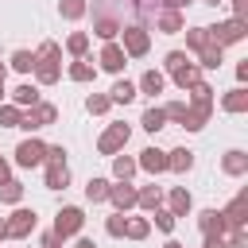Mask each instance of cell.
<instances>
[{
  "mask_svg": "<svg viewBox=\"0 0 248 248\" xmlns=\"http://www.w3.org/2000/svg\"><path fill=\"white\" fill-rule=\"evenodd\" d=\"M54 120H58V108H54L50 101H35L31 108H23V116H19V128H23L27 136H35V132L50 128Z\"/></svg>",
  "mask_w": 248,
  "mask_h": 248,
  "instance_id": "obj_1",
  "label": "cell"
},
{
  "mask_svg": "<svg viewBox=\"0 0 248 248\" xmlns=\"http://www.w3.org/2000/svg\"><path fill=\"white\" fill-rule=\"evenodd\" d=\"M4 225H8V240H27V236L35 232V225H39V213L27 209V205H16V209L4 217Z\"/></svg>",
  "mask_w": 248,
  "mask_h": 248,
  "instance_id": "obj_2",
  "label": "cell"
},
{
  "mask_svg": "<svg viewBox=\"0 0 248 248\" xmlns=\"http://www.w3.org/2000/svg\"><path fill=\"white\" fill-rule=\"evenodd\" d=\"M209 39L217 46H232V43H244L248 39V19H221L209 27Z\"/></svg>",
  "mask_w": 248,
  "mask_h": 248,
  "instance_id": "obj_3",
  "label": "cell"
},
{
  "mask_svg": "<svg viewBox=\"0 0 248 248\" xmlns=\"http://www.w3.org/2000/svg\"><path fill=\"white\" fill-rule=\"evenodd\" d=\"M120 46H124V54L128 58H143L147 50H151V31L147 27H140V23H128V27H120Z\"/></svg>",
  "mask_w": 248,
  "mask_h": 248,
  "instance_id": "obj_4",
  "label": "cell"
},
{
  "mask_svg": "<svg viewBox=\"0 0 248 248\" xmlns=\"http://www.w3.org/2000/svg\"><path fill=\"white\" fill-rule=\"evenodd\" d=\"M43 159H46V143L39 136H27V140L16 143V167L31 170V167H43Z\"/></svg>",
  "mask_w": 248,
  "mask_h": 248,
  "instance_id": "obj_5",
  "label": "cell"
},
{
  "mask_svg": "<svg viewBox=\"0 0 248 248\" xmlns=\"http://www.w3.org/2000/svg\"><path fill=\"white\" fill-rule=\"evenodd\" d=\"M128 140H132V128H128V124H108V128L101 132V140H97V151L112 159L116 151L128 147Z\"/></svg>",
  "mask_w": 248,
  "mask_h": 248,
  "instance_id": "obj_6",
  "label": "cell"
},
{
  "mask_svg": "<svg viewBox=\"0 0 248 248\" xmlns=\"http://www.w3.org/2000/svg\"><path fill=\"white\" fill-rule=\"evenodd\" d=\"M81 225H85V213H81V205H62V209L54 213V232H58L62 240L78 236V232H81Z\"/></svg>",
  "mask_w": 248,
  "mask_h": 248,
  "instance_id": "obj_7",
  "label": "cell"
},
{
  "mask_svg": "<svg viewBox=\"0 0 248 248\" xmlns=\"http://www.w3.org/2000/svg\"><path fill=\"white\" fill-rule=\"evenodd\" d=\"M221 217H225V232H232V229H248V190H240V194L221 209Z\"/></svg>",
  "mask_w": 248,
  "mask_h": 248,
  "instance_id": "obj_8",
  "label": "cell"
},
{
  "mask_svg": "<svg viewBox=\"0 0 248 248\" xmlns=\"http://www.w3.org/2000/svg\"><path fill=\"white\" fill-rule=\"evenodd\" d=\"M105 202H112L120 213H128V209H136V186H132V178H124V182H112L108 186V198Z\"/></svg>",
  "mask_w": 248,
  "mask_h": 248,
  "instance_id": "obj_9",
  "label": "cell"
},
{
  "mask_svg": "<svg viewBox=\"0 0 248 248\" xmlns=\"http://www.w3.org/2000/svg\"><path fill=\"white\" fill-rule=\"evenodd\" d=\"M97 62H101V70L120 74V70L128 66V54H124V46H120V43H105V46H101V54H97Z\"/></svg>",
  "mask_w": 248,
  "mask_h": 248,
  "instance_id": "obj_10",
  "label": "cell"
},
{
  "mask_svg": "<svg viewBox=\"0 0 248 248\" xmlns=\"http://www.w3.org/2000/svg\"><path fill=\"white\" fill-rule=\"evenodd\" d=\"M136 167H140V170H147V174L155 178V174H163V170H167V151H163V147H143V151H140V159H136Z\"/></svg>",
  "mask_w": 248,
  "mask_h": 248,
  "instance_id": "obj_11",
  "label": "cell"
},
{
  "mask_svg": "<svg viewBox=\"0 0 248 248\" xmlns=\"http://www.w3.org/2000/svg\"><path fill=\"white\" fill-rule=\"evenodd\" d=\"M221 170H225L229 178H244V174H248V151L229 147V151L221 155Z\"/></svg>",
  "mask_w": 248,
  "mask_h": 248,
  "instance_id": "obj_12",
  "label": "cell"
},
{
  "mask_svg": "<svg viewBox=\"0 0 248 248\" xmlns=\"http://www.w3.org/2000/svg\"><path fill=\"white\" fill-rule=\"evenodd\" d=\"M209 116H213V105H190V101H186L182 128H186V132H202V128L209 124Z\"/></svg>",
  "mask_w": 248,
  "mask_h": 248,
  "instance_id": "obj_13",
  "label": "cell"
},
{
  "mask_svg": "<svg viewBox=\"0 0 248 248\" xmlns=\"http://www.w3.org/2000/svg\"><path fill=\"white\" fill-rule=\"evenodd\" d=\"M31 74H35V85H54L62 78V62L58 58H39Z\"/></svg>",
  "mask_w": 248,
  "mask_h": 248,
  "instance_id": "obj_14",
  "label": "cell"
},
{
  "mask_svg": "<svg viewBox=\"0 0 248 248\" xmlns=\"http://www.w3.org/2000/svg\"><path fill=\"white\" fill-rule=\"evenodd\" d=\"M167 209H170L174 217H190V209H194L190 190H186V186H170V194H167Z\"/></svg>",
  "mask_w": 248,
  "mask_h": 248,
  "instance_id": "obj_15",
  "label": "cell"
},
{
  "mask_svg": "<svg viewBox=\"0 0 248 248\" xmlns=\"http://www.w3.org/2000/svg\"><path fill=\"white\" fill-rule=\"evenodd\" d=\"M182 27H186V16L174 12V8H163L159 19H155V31H163V35H182Z\"/></svg>",
  "mask_w": 248,
  "mask_h": 248,
  "instance_id": "obj_16",
  "label": "cell"
},
{
  "mask_svg": "<svg viewBox=\"0 0 248 248\" xmlns=\"http://www.w3.org/2000/svg\"><path fill=\"white\" fill-rule=\"evenodd\" d=\"M163 89H167V74L163 70H143L140 81H136V93H147V97H155Z\"/></svg>",
  "mask_w": 248,
  "mask_h": 248,
  "instance_id": "obj_17",
  "label": "cell"
},
{
  "mask_svg": "<svg viewBox=\"0 0 248 248\" xmlns=\"http://www.w3.org/2000/svg\"><path fill=\"white\" fill-rule=\"evenodd\" d=\"M202 74H205V70H202L198 62H186V66H178V70H174L170 78H174V85H178V89L186 93V89H194V85L202 81Z\"/></svg>",
  "mask_w": 248,
  "mask_h": 248,
  "instance_id": "obj_18",
  "label": "cell"
},
{
  "mask_svg": "<svg viewBox=\"0 0 248 248\" xmlns=\"http://www.w3.org/2000/svg\"><path fill=\"white\" fill-rule=\"evenodd\" d=\"M221 108H225V112H232V116L248 112V89H244V85H232V89L221 97Z\"/></svg>",
  "mask_w": 248,
  "mask_h": 248,
  "instance_id": "obj_19",
  "label": "cell"
},
{
  "mask_svg": "<svg viewBox=\"0 0 248 248\" xmlns=\"http://www.w3.org/2000/svg\"><path fill=\"white\" fill-rule=\"evenodd\" d=\"M167 170H174V174H190V170H194V151H190V147H174V151H167Z\"/></svg>",
  "mask_w": 248,
  "mask_h": 248,
  "instance_id": "obj_20",
  "label": "cell"
},
{
  "mask_svg": "<svg viewBox=\"0 0 248 248\" xmlns=\"http://www.w3.org/2000/svg\"><path fill=\"white\" fill-rule=\"evenodd\" d=\"M221 62H225V46H217V43L209 39V43L198 50V66H202V70H221Z\"/></svg>",
  "mask_w": 248,
  "mask_h": 248,
  "instance_id": "obj_21",
  "label": "cell"
},
{
  "mask_svg": "<svg viewBox=\"0 0 248 248\" xmlns=\"http://www.w3.org/2000/svg\"><path fill=\"white\" fill-rule=\"evenodd\" d=\"M198 229H202V236H209V232L225 236V217H221V209H202V213H198Z\"/></svg>",
  "mask_w": 248,
  "mask_h": 248,
  "instance_id": "obj_22",
  "label": "cell"
},
{
  "mask_svg": "<svg viewBox=\"0 0 248 248\" xmlns=\"http://www.w3.org/2000/svg\"><path fill=\"white\" fill-rule=\"evenodd\" d=\"M70 186V167L62 163H46V190H66Z\"/></svg>",
  "mask_w": 248,
  "mask_h": 248,
  "instance_id": "obj_23",
  "label": "cell"
},
{
  "mask_svg": "<svg viewBox=\"0 0 248 248\" xmlns=\"http://www.w3.org/2000/svg\"><path fill=\"white\" fill-rule=\"evenodd\" d=\"M136 205L143 209V213H151V209H159L163 205V186H143V190H136Z\"/></svg>",
  "mask_w": 248,
  "mask_h": 248,
  "instance_id": "obj_24",
  "label": "cell"
},
{
  "mask_svg": "<svg viewBox=\"0 0 248 248\" xmlns=\"http://www.w3.org/2000/svg\"><path fill=\"white\" fill-rule=\"evenodd\" d=\"M8 97H12V105H19V108H31L35 101H43V97H39V85H31V81L16 85V89H12Z\"/></svg>",
  "mask_w": 248,
  "mask_h": 248,
  "instance_id": "obj_25",
  "label": "cell"
},
{
  "mask_svg": "<svg viewBox=\"0 0 248 248\" xmlns=\"http://www.w3.org/2000/svg\"><path fill=\"white\" fill-rule=\"evenodd\" d=\"M120 27H124V23H120L116 16H101V19L93 23V35H97V39H105V43H112V39L120 35Z\"/></svg>",
  "mask_w": 248,
  "mask_h": 248,
  "instance_id": "obj_26",
  "label": "cell"
},
{
  "mask_svg": "<svg viewBox=\"0 0 248 248\" xmlns=\"http://www.w3.org/2000/svg\"><path fill=\"white\" fill-rule=\"evenodd\" d=\"M108 101H112V105H132V101H136V81L120 78V81L108 89Z\"/></svg>",
  "mask_w": 248,
  "mask_h": 248,
  "instance_id": "obj_27",
  "label": "cell"
},
{
  "mask_svg": "<svg viewBox=\"0 0 248 248\" xmlns=\"http://www.w3.org/2000/svg\"><path fill=\"white\" fill-rule=\"evenodd\" d=\"M66 74H70V81H93V78H97V66H93L89 58H74Z\"/></svg>",
  "mask_w": 248,
  "mask_h": 248,
  "instance_id": "obj_28",
  "label": "cell"
},
{
  "mask_svg": "<svg viewBox=\"0 0 248 248\" xmlns=\"http://www.w3.org/2000/svg\"><path fill=\"white\" fill-rule=\"evenodd\" d=\"M140 128H143V132H151V136H155L159 128H167V116H163V108H159V105L143 108V116H140Z\"/></svg>",
  "mask_w": 248,
  "mask_h": 248,
  "instance_id": "obj_29",
  "label": "cell"
},
{
  "mask_svg": "<svg viewBox=\"0 0 248 248\" xmlns=\"http://www.w3.org/2000/svg\"><path fill=\"white\" fill-rule=\"evenodd\" d=\"M136 170H140V167H136V159H132V155H120V151L112 155V178H116V182H124V178H132Z\"/></svg>",
  "mask_w": 248,
  "mask_h": 248,
  "instance_id": "obj_30",
  "label": "cell"
},
{
  "mask_svg": "<svg viewBox=\"0 0 248 248\" xmlns=\"http://www.w3.org/2000/svg\"><path fill=\"white\" fill-rule=\"evenodd\" d=\"M35 62H39V54H35V50H23V46H19V50H12V70H16V74H31V70H35Z\"/></svg>",
  "mask_w": 248,
  "mask_h": 248,
  "instance_id": "obj_31",
  "label": "cell"
},
{
  "mask_svg": "<svg viewBox=\"0 0 248 248\" xmlns=\"http://www.w3.org/2000/svg\"><path fill=\"white\" fill-rule=\"evenodd\" d=\"M108 186H112L108 178H101V174H93V178L85 182V198H89V202L97 205V202H105V198H108Z\"/></svg>",
  "mask_w": 248,
  "mask_h": 248,
  "instance_id": "obj_32",
  "label": "cell"
},
{
  "mask_svg": "<svg viewBox=\"0 0 248 248\" xmlns=\"http://www.w3.org/2000/svg\"><path fill=\"white\" fill-rule=\"evenodd\" d=\"M147 232H151V221L147 217H128L124 221V236L128 240H147Z\"/></svg>",
  "mask_w": 248,
  "mask_h": 248,
  "instance_id": "obj_33",
  "label": "cell"
},
{
  "mask_svg": "<svg viewBox=\"0 0 248 248\" xmlns=\"http://www.w3.org/2000/svg\"><path fill=\"white\" fill-rule=\"evenodd\" d=\"M85 12H89V4H85V0H58V16H62V19H70V23H78Z\"/></svg>",
  "mask_w": 248,
  "mask_h": 248,
  "instance_id": "obj_34",
  "label": "cell"
},
{
  "mask_svg": "<svg viewBox=\"0 0 248 248\" xmlns=\"http://www.w3.org/2000/svg\"><path fill=\"white\" fill-rule=\"evenodd\" d=\"M108 108H112L108 93H89V97H85V112H89V116H105Z\"/></svg>",
  "mask_w": 248,
  "mask_h": 248,
  "instance_id": "obj_35",
  "label": "cell"
},
{
  "mask_svg": "<svg viewBox=\"0 0 248 248\" xmlns=\"http://www.w3.org/2000/svg\"><path fill=\"white\" fill-rule=\"evenodd\" d=\"M147 221H151L155 229H163V232H174V221H178V217H174L167 205H159V209H151V217H147Z\"/></svg>",
  "mask_w": 248,
  "mask_h": 248,
  "instance_id": "obj_36",
  "label": "cell"
},
{
  "mask_svg": "<svg viewBox=\"0 0 248 248\" xmlns=\"http://www.w3.org/2000/svg\"><path fill=\"white\" fill-rule=\"evenodd\" d=\"M0 202H8V205H19V202H23V182H16V178L0 182Z\"/></svg>",
  "mask_w": 248,
  "mask_h": 248,
  "instance_id": "obj_37",
  "label": "cell"
},
{
  "mask_svg": "<svg viewBox=\"0 0 248 248\" xmlns=\"http://www.w3.org/2000/svg\"><path fill=\"white\" fill-rule=\"evenodd\" d=\"M19 116H23V108H19V105L0 101V128H19Z\"/></svg>",
  "mask_w": 248,
  "mask_h": 248,
  "instance_id": "obj_38",
  "label": "cell"
},
{
  "mask_svg": "<svg viewBox=\"0 0 248 248\" xmlns=\"http://www.w3.org/2000/svg\"><path fill=\"white\" fill-rule=\"evenodd\" d=\"M186 93H190V105H213V85H209L205 78H202L194 89H186Z\"/></svg>",
  "mask_w": 248,
  "mask_h": 248,
  "instance_id": "obj_39",
  "label": "cell"
},
{
  "mask_svg": "<svg viewBox=\"0 0 248 248\" xmlns=\"http://www.w3.org/2000/svg\"><path fill=\"white\" fill-rule=\"evenodd\" d=\"M182 31H186V46L190 50H202L209 43V27H182Z\"/></svg>",
  "mask_w": 248,
  "mask_h": 248,
  "instance_id": "obj_40",
  "label": "cell"
},
{
  "mask_svg": "<svg viewBox=\"0 0 248 248\" xmlns=\"http://www.w3.org/2000/svg\"><path fill=\"white\" fill-rule=\"evenodd\" d=\"M66 50H70L74 58H85V50H89V35H85V31H74V35L66 39Z\"/></svg>",
  "mask_w": 248,
  "mask_h": 248,
  "instance_id": "obj_41",
  "label": "cell"
},
{
  "mask_svg": "<svg viewBox=\"0 0 248 248\" xmlns=\"http://www.w3.org/2000/svg\"><path fill=\"white\" fill-rule=\"evenodd\" d=\"M159 108H163V116L174 120V124H182V116H186V101H167V105H159Z\"/></svg>",
  "mask_w": 248,
  "mask_h": 248,
  "instance_id": "obj_42",
  "label": "cell"
},
{
  "mask_svg": "<svg viewBox=\"0 0 248 248\" xmlns=\"http://www.w3.org/2000/svg\"><path fill=\"white\" fill-rule=\"evenodd\" d=\"M186 62H190V58H186V50H167L163 70H167V74H174V70H178V66H186Z\"/></svg>",
  "mask_w": 248,
  "mask_h": 248,
  "instance_id": "obj_43",
  "label": "cell"
},
{
  "mask_svg": "<svg viewBox=\"0 0 248 248\" xmlns=\"http://www.w3.org/2000/svg\"><path fill=\"white\" fill-rule=\"evenodd\" d=\"M124 221H128V213H120V209H116V213L105 221V232H108V236H124Z\"/></svg>",
  "mask_w": 248,
  "mask_h": 248,
  "instance_id": "obj_44",
  "label": "cell"
},
{
  "mask_svg": "<svg viewBox=\"0 0 248 248\" xmlns=\"http://www.w3.org/2000/svg\"><path fill=\"white\" fill-rule=\"evenodd\" d=\"M35 54H39V58H58V62H62V46H58L54 39H46V43H39V50H35Z\"/></svg>",
  "mask_w": 248,
  "mask_h": 248,
  "instance_id": "obj_45",
  "label": "cell"
},
{
  "mask_svg": "<svg viewBox=\"0 0 248 248\" xmlns=\"http://www.w3.org/2000/svg\"><path fill=\"white\" fill-rule=\"evenodd\" d=\"M62 244H66V240H62V236L50 229V232H43V244H39V248H62Z\"/></svg>",
  "mask_w": 248,
  "mask_h": 248,
  "instance_id": "obj_46",
  "label": "cell"
},
{
  "mask_svg": "<svg viewBox=\"0 0 248 248\" xmlns=\"http://www.w3.org/2000/svg\"><path fill=\"white\" fill-rule=\"evenodd\" d=\"M232 19H248V0H232Z\"/></svg>",
  "mask_w": 248,
  "mask_h": 248,
  "instance_id": "obj_47",
  "label": "cell"
},
{
  "mask_svg": "<svg viewBox=\"0 0 248 248\" xmlns=\"http://www.w3.org/2000/svg\"><path fill=\"white\" fill-rule=\"evenodd\" d=\"M202 248H225V236L209 232V236H202Z\"/></svg>",
  "mask_w": 248,
  "mask_h": 248,
  "instance_id": "obj_48",
  "label": "cell"
},
{
  "mask_svg": "<svg viewBox=\"0 0 248 248\" xmlns=\"http://www.w3.org/2000/svg\"><path fill=\"white\" fill-rule=\"evenodd\" d=\"M244 81H248V58L236 62V85H244Z\"/></svg>",
  "mask_w": 248,
  "mask_h": 248,
  "instance_id": "obj_49",
  "label": "cell"
},
{
  "mask_svg": "<svg viewBox=\"0 0 248 248\" xmlns=\"http://www.w3.org/2000/svg\"><path fill=\"white\" fill-rule=\"evenodd\" d=\"M159 4H163V8H174V12H182V8H190L194 0H159Z\"/></svg>",
  "mask_w": 248,
  "mask_h": 248,
  "instance_id": "obj_50",
  "label": "cell"
},
{
  "mask_svg": "<svg viewBox=\"0 0 248 248\" xmlns=\"http://www.w3.org/2000/svg\"><path fill=\"white\" fill-rule=\"evenodd\" d=\"M4 97H8V66L0 62V101H4Z\"/></svg>",
  "mask_w": 248,
  "mask_h": 248,
  "instance_id": "obj_51",
  "label": "cell"
},
{
  "mask_svg": "<svg viewBox=\"0 0 248 248\" xmlns=\"http://www.w3.org/2000/svg\"><path fill=\"white\" fill-rule=\"evenodd\" d=\"M8 178H12V163L0 155V182H8Z\"/></svg>",
  "mask_w": 248,
  "mask_h": 248,
  "instance_id": "obj_52",
  "label": "cell"
},
{
  "mask_svg": "<svg viewBox=\"0 0 248 248\" xmlns=\"http://www.w3.org/2000/svg\"><path fill=\"white\" fill-rule=\"evenodd\" d=\"M74 248H97V240H89V236H78V244Z\"/></svg>",
  "mask_w": 248,
  "mask_h": 248,
  "instance_id": "obj_53",
  "label": "cell"
},
{
  "mask_svg": "<svg viewBox=\"0 0 248 248\" xmlns=\"http://www.w3.org/2000/svg\"><path fill=\"white\" fill-rule=\"evenodd\" d=\"M8 240V225H4V217H0V244Z\"/></svg>",
  "mask_w": 248,
  "mask_h": 248,
  "instance_id": "obj_54",
  "label": "cell"
},
{
  "mask_svg": "<svg viewBox=\"0 0 248 248\" xmlns=\"http://www.w3.org/2000/svg\"><path fill=\"white\" fill-rule=\"evenodd\" d=\"M163 248H182V244H178V240H167V244H163Z\"/></svg>",
  "mask_w": 248,
  "mask_h": 248,
  "instance_id": "obj_55",
  "label": "cell"
},
{
  "mask_svg": "<svg viewBox=\"0 0 248 248\" xmlns=\"http://www.w3.org/2000/svg\"><path fill=\"white\" fill-rule=\"evenodd\" d=\"M202 4H209V8H217V4H225V0H202Z\"/></svg>",
  "mask_w": 248,
  "mask_h": 248,
  "instance_id": "obj_56",
  "label": "cell"
},
{
  "mask_svg": "<svg viewBox=\"0 0 248 248\" xmlns=\"http://www.w3.org/2000/svg\"><path fill=\"white\" fill-rule=\"evenodd\" d=\"M182 248H186V244H182Z\"/></svg>",
  "mask_w": 248,
  "mask_h": 248,
  "instance_id": "obj_57",
  "label": "cell"
}]
</instances>
